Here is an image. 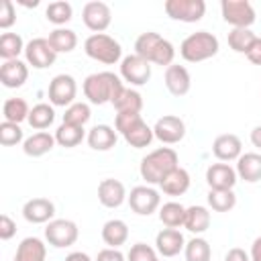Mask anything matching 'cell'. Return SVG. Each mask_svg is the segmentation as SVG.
Segmentation results:
<instances>
[{"label":"cell","instance_id":"obj_38","mask_svg":"<svg viewBox=\"0 0 261 261\" xmlns=\"http://www.w3.org/2000/svg\"><path fill=\"white\" fill-rule=\"evenodd\" d=\"M184 255H186V261H210L212 259V249H210V243L206 239L194 237L186 243Z\"/></svg>","mask_w":261,"mask_h":261},{"label":"cell","instance_id":"obj_19","mask_svg":"<svg viewBox=\"0 0 261 261\" xmlns=\"http://www.w3.org/2000/svg\"><path fill=\"white\" fill-rule=\"evenodd\" d=\"M126 188L122 181L114 179V177H106L98 184V200L102 206L106 208H118L124 200H126Z\"/></svg>","mask_w":261,"mask_h":261},{"label":"cell","instance_id":"obj_12","mask_svg":"<svg viewBox=\"0 0 261 261\" xmlns=\"http://www.w3.org/2000/svg\"><path fill=\"white\" fill-rule=\"evenodd\" d=\"M120 77L128 82L130 86H145L151 80V63L137 53L122 57L120 61Z\"/></svg>","mask_w":261,"mask_h":261},{"label":"cell","instance_id":"obj_45","mask_svg":"<svg viewBox=\"0 0 261 261\" xmlns=\"http://www.w3.org/2000/svg\"><path fill=\"white\" fill-rule=\"evenodd\" d=\"M14 234H16V222L8 214H2L0 216V239L2 241H10Z\"/></svg>","mask_w":261,"mask_h":261},{"label":"cell","instance_id":"obj_3","mask_svg":"<svg viewBox=\"0 0 261 261\" xmlns=\"http://www.w3.org/2000/svg\"><path fill=\"white\" fill-rule=\"evenodd\" d=\"M135 53L139 57L147 59L149 63L169 67L173 63V57H175V47L167 39H163L159 33L147 31V33H141L137 37V41H135Z\"/></svg>","mask_w":261,"mask_h":261},{"label":"cell","instance_id":"obj_52","mask_svg":"<svg viewBox=\"0 0 261 261\" xmlns=\"http://www.w3.org/2000/svg\"><path fill=\"white\" fill-rule=\"evenodd\" d=\"M155 261H159V259H155Z\"/></svg>","mask_w":261,"mask_h":261},{"label":"cell","instance_id":"obj_6","mask_svg":"<svg viewBox=\"0 0 261 261\" xmlns=\"http://www.w3.org/2000/svg\"><path fill=\"white\" fill-rule=\"evenodd\" d=\"M84 51L90 59L106 63V65H114L118 61H122V47L120 43L106 35V33H92L86 41H84Z\"/></svg>","mask_w":261,"mask_h":261},{"label":"cell","instance_id":"obj_33","mask_svg":"<svg viewBox=\"0 0 261 261\" xmlns=\"http://www.w3.org/2000/svg\"><path fill=\"white\" fill-rule=\"evenodd\" d=\"M53 120H55V110H53V106H49V104H45V102L35 104V106L31 108V112H29V118H27V122H29L35 130H45V128H49V126L53 124Z\"/></svg>","mask_w":261,"mask_h":261},{"label":"cell","instance_id":"obj_39","mask_svg":"<svg viewBox=\"0 0 261 261\" xmlns=\"http://www.w3.org/2000/svg\"><path fill=\"white\" fill-rule=\"evenodd\" d=\"M257 35L251 31V29H232L228 33V47L234 51V53H243L247 55L251 45L255 43Z\"/></svg>","mask_w":261,"mask_h":261},{"label":"cell","instance_id":"obj_22","mask_svg":"<svg viewBox=\"0 0 261 261\" xmlns=\"http://www.w3.org/2000/svg\"><path fill=\"white\" fill-rule=\"evenodd\" d=\"M165 88L173 96H186L192 88L190 71L184 65L171 63L169 67H165Z\"/></svg>","mask_w":261,"mask_h":261},{"label":"cell","instance_id":"obj_26","mask_svg":"<svg viewBox=\"0 0 261 261\" xmlns=\"http://www.w3.org/2000/svg\"><path fill=\"white\" fill-rule=\"evenodd\" d=\"M55 143H57L55 135H49L47 130H39V133L31 135L29 139H24L22 151L29 157H43V155H47L55 147Z\"/></svg>","mask_w":261,"mask_h":261},{"label":"cell","instance_id":"obj_10","mask_svg":"<svg viewBox=\"0 0 261 261\" xmlns=\"http://www.w3.org/2000/svg\"><path fill=\"white\" fill-rule=\"evenodd\" d=\"M128 206L139 216H149L161 208V196L151 186H135L128 194Z\"/></svg>","mask_w":261,"mask_h":261},{"label":"cell","instance_id":"obj_32","mask_svg":"<svg viewBox=\"0 0 261 261\" xmlns=\"http://www.w3.org/2000/svg\"><path fill=\"white\" fill-rule=\"evenodd\" d=\"M112 106H114L116 114H118V112L141 114V110H143V96H141L137 90H133V88H124L122 94L112 102Z\"/></svg>","mask_w":261,"mask_h":261},{"label":"cell","instance_id":"obj_50","mask_svg":"<svg viewBox=\"0 0 261 261\" xmlns=\"http://www.w3.org/2000/svg\"><path fill=\"white\" fill-rule=\"evenodd\" d=\"M65 261H92L88 253H82V251H73L65 257Z\"/></svg>","mask_w":261,"mask_h":261},{"label":"cell","instance_id":"obj_44","mask_svg":"<svg viewBox=\"0 0 261 261\" xmlns=\"http://www.w3.org/2000/svg\"><path fill=\"white\" fill-rule=\"evenodd\" d=\"M16 22V8L12 0H2L0 2V29H10Z\"/></svg>","mask_w":261,"mask_h":261},{"label":"cell","instance_id":"obj_25","mask_svg":"<svg viewBox=\"0 0 261 261\" xmlns=\"http://www.w3.org/2000/svg\"><path fill=\"white\" fill-rule=\"evenodd\" d=\"M47 257V245L39 237H27L16 247L12 261H45Z\"/></svg>","mask_w":261,"mask_h":261},{"label":"cell","instance_id":"obj_42","mask_svg":"<svg viewBox=\"0 0 261 261\" xmlns=\"http://www.w3.org/2000/svg\"><path fill=\"white\" fill-rule=\"evenodd\" d=\"M18 143H24V135H22L20 124L4 120V122L0 124V145H4V147H14V145H18Z\"/></svg>","mask_w":261,"mask_h":261},{"label":"cell","instance_id":"obj_2","mask_svg":"<svg viewBox=\"0 0 261 261\" xmlns=\"http://www.w3.org/2000/svg\"><path fill=\"white\" fill-rule=\"evenodd\" d=\"M179 157L175 153V149L171 147H159L151 153H147L143 159H141V165H139V173L141 177L147 181V186H159V181L177 165Z\"/></svg>","mask_w":261,"mask_h":261},{"label":"cell","instance_id":"obj_49","mask_svg":"<svg viewBox=\"0 0 261 261\" xmlns=\"http://www.w3.org/2000/svg\"><path fill=\"white\" fill-rule=\"evenodd\" d=\"M251 261H261V237H257L251 245Z\"/></svg>","mask_w":261,"mask_h":261},{"label":"cell","instance_id":"obj_7","mask_svg":"<svg viewBox=\"0 0 261 261\" xmlns=\"http://www.w3.org/2000/svg\"><path fill=\"white\" fill-rule=\"evenodd\" d=\"M77 237H80L77 224L67 218H53L45 226V241L55 249H65L75 245Z\"/></svg>","mask_w":261,"mask_h":261},{"label":"cell","instance_id":"obj_20","mask_svg":"<svg viewBox=\"0 0 261 261\" xmlns=\"http://www.w3.org/2000/svg\"><path fill=\"white\" fill-rule=\"evenodd\" d=\"M29 80V63L20 59H10L0 65V82L4 88H20Z\"/></svg>","mask_w":261,"mask_h":261},{"label":"cell","instance_id":"obj_43","mask_svg":"<svg viewBox=\"0 0 261 261\" xmlns=\"http://www.w3.org/2000/svg\"><path fill=\"white\" fill-rule=\"evenodd\" d=\"M157 249H153L147 243H135L126 255V261H155Z\"/></svg>","mask_w":261,"mask_h":261},{"label":"cell","instance_id":"obj_34","mask_svg":"<svg viewBox=\"0 0 261 261\" xmlns=\"http://www.w3.org/2000/svg\"><path fill=\"white\" fill-rule=\"evenodd\" d=\"M86 137V130L84 126H73V124H65L61 122L55 130V141L57 145L65 147V149H71V147H77Z\"/></svg>","mask_w":261,"mask_h":261},{"label":"cell","instance_id":"obj_17","mask_svg":"<svg viewBox=\"0 0 261 261\" xmlns=\"http://www.w3.org/2000/svg\"><path fill=\"white\" fill-rule=\"evenodd\" d=\"M22 216L31 224L51 222L53 216H55V204L49 198H31L22 206Z\"/></svg>","mask_w":261,"mask_h":261},{"label":"cell","instance_id":"obj_46","mask_svg":"<svg viewBox=\"0 0 261 261\" xmlns=\"http://www.w3.org/2000/svg\"><path fill=\"white\" fill-rule=\"evenodd\" d=\"M96 261H126V257H124L118 249H110V247H106V249H102V251L98 253Z\"/></svg>","mask_w":261,"mask_h":261},{"label":"cell","instance_id":"obj_48","mask_svg":"<svg viewBox=\"0 0 261 261\" xmlns=\"http://www.w3.org/2000/svg\"><path fill=\"white\" fill-rule=\"evenodd\" d=\"M247 59L253 63V65H261V37L255 39V43L251 45L249 53H247Z\"/></svg>","mask_w":261,"mask_h":261},{"label":"cell","instance_id":"obj_23","mask_svg":"<svg viewBox=\"0 0 261 261\" xmlns=\"http://www.w3.org/2000/svg\"><path fill=\"white\" fill-rule=\"evenodd\" d=\"M86 141L94 151H110L118 141V133L110 124H96L88 130Z\"/></svg>","mask_w":261,"mask_h":261},{"label":"cell","instance_id":"obj_37","mask_svg":"<svg viewBox=\"0 0 261 261\" xmlns=\"http://www.w3.org/2000/svg\"><path fill=\"white\" fill-rule=\"evenodd\" d=\"M206 200L214 212H228L237 206V196L232 190H208Z\"/></svg>","mask_w":261,"mask_h":261},{"label":"cell","instance_id":"obj_30","mask_svg":"<svg viewBox=\"0 0 261 261\" xmlns=\"http://www.w3.org/2000/svg\"><path fill=\"white\" fill-rule=\"evenodd\" d=\"M49 45L53 47L55 53H71L77 47V35L71 29L65 27H57L49 33Z\"/></svg>","mask_w":261,"mask_h":261},{"label":"cell","instance_id":"obj_24","mask_svg":"<svg viewBox=\"0 0 261 261\" xmlns=\"http://www.w3.org/2000/svg\"><path fill=\"white\" fill-rule=\"evenodd\" d=\"M159 188L165 196H181L190 188V173L184 167H175L159 181Z\"/></svg>","mask_w":261,"mask_h":261},{"label":"cell","instance_id":"obj_1","mask_svg":"<svg viewBox=\"0 0 261 261\" xmlns=\"http://www.w3.org/2000/svg\"><path fill=\"white\" fill-rule=\"evenodd\" d=\"M84 96L88 98L90 104H106V102H114L124 86H122V80L112 73V71H98V73H90L86 80H84Z\"/></svg>","mask_w":261,"mask_h":261},{"label":"cell","instance_id":"obj_16","mask_svg":"<svg viewBox=\"0 0 261 261\" xmlns=\"http://www.w3.org/2000/svg\"><path fill=\"white\" fill-rule=\"evenodd\" d=\"M239 175L237 169L230 167L228 163H212L206 169V184L210 190H232L237 184Z\"/></svg>","mask_w":261,"mask_h":261},{"label":"cell","instance_id":"obj_36","mask_svg":"<svg viewBox=\"0 0 261 261\" xmlns=\"http://www.w3.org/2000/svg\"><path fill=\"white\" fill-rule=\"evenodd\" d=\"M29 112H31V108H29L24 98H8V100H4V106H2L4 120L20 124L22 120L29 118Z\"/></svg>","mask_w":261,"mask_h":261},{"label":"cell","instance_id":"obj_28","mask_svg":"<svg viewBox=\"0 0 261 261\" xmlns=\"http://www.w3.org/2000/svg\"><path fill=\"white\" fill-rule=\"evenodd\" d=\"M102 241L110 249H118L120 245H124L128 241V226H126V222L120 220V218L106 220L104 226H102Z\"/></svg>","mask_w":261,"mask_h":261},{"label":"cell","instance_id":"obj_8","mask_svg":"<svg viewBox=\"0 0 261 261\" xmlns=\"http://www.w3.org/2000/svg\"><path fill=\"white\" fill-rule=\"evenodd\" d=\"M220 12L232 29H249L255 22V8L249 0H222Z\"/></svg>","mask_w":261,"mask_h":261},{"label":"cell","instance_id":"obj_11","mask_svg":"<svg viewBox=\"0 0 261 261\" xmlns=\"http://www.w3.org/2000/svg\"><path fill=\"white\" fill-rule=\"evenodd\" d=\"M75 94H77V84H75V77L69 73H59L49 82L47 96L53 106H71L75 100Z\"/></svg>","mask_w":261,"mask_h":261},{"label":"cell","instance_id":"obj_21","mask_svg":"<svg viewBox=\"0 0 261 261\" xmlns=\"http://www.w3.org/2000/svg\"><path fill=\"white\" fill-rule=\"evenodd\" d=\"M184 247L186 239L177 228H163L155 237V249L163 257H175L179 255V251H184Z\"/></svg>","mask_w":261,"mask_h":261},{"label":"cell","instance_id":"obj_14","mask_svg":"<svg viewBox=\"0 0 261 261\" xmlns=\"http://www.w3.org/2000/svg\"><path fill=\"white\" fill-rule=\"evenodd\" d=\"M24 59L35 69H45V67H51L55 63L57 53L49 45V39L37 37V39H31L27 43V47H24Z\"/></svg>","mask_w":261,"mask_h":261},{"label":"cell","instance_id":"obj_40","mask_svg":"<svg viewBox=\"0 0 261 261\" xmlns=\"http://www.w3.org/2000/svg\"><path fill=\"white\" fill-rule=\"evenodd\" d=\"M71 16H73V8H71V4L65 2V0L51 2V4L45 8V18H47L51 24H57V27L69 22Z\"/></svg>","mask_w":261,"mask_h":261},{"label":"cell","instance_id":"obj_29","mask_svg":"<svg viewBox=\"0 0 261 261\" xmlns=\"http://www.w3.org/2000/svg\"><path fill=\"white\" fill-rule=\"evenodd\" d=\"M210 210L206 208V206H190L188 210H186V222H184V226L192 232V234H196V237H200L202 232H206L208 228H210Z\"/></svg>","mask_w":261,"mask_h":261},{"label":"cell","instance_id":"obj_31","mask_svg":"<svg viewBox=\"0 0 261 261\" xmlns=\"http://www.w3.org/2000/svg\"><path fill=\"white\" fill-rule=\"evenodd\" d=\"M186 206L179 202H165L159 208V220L163 222L165 228H179L186 222Z\"/></svg>","mask_w":261,"mask_h":261},{"label":"cell","instance_id":"obj_47","mask_svg":"<svg viewBox=\"0 0 261 261\" xmlns=\"http://www.w3.org/2000/svg\"><path fill=\"white\" fill-rule=\"evenodd\" d=\"M224 261H251V255L245 249H241V247H232L224 255Z\"/></svg>","mask_w":261,"mask_h":261},{"label":"cell","instance_id":"obj_4","mask_svg":"<svg viewBox=\"0 0 261 261\" xmlns=\"http://www.w3.org/2000/svg\"><path fill=\"white\" fill-rule=\"evenodd\" d=\"M114 128L116 133L122 135V139L133 147V149H145L151 145L155 139L153 128L143 120L141 114L133 112H118L114 118Z\"/></svg>","mask_w":261,"mask_h":261},{"label":"cell","instance_id":"obj_27","mask_svg":"<svg viewBox=\"0 0 261 261\" xmlns=\"http://www.w3.org/2000/svg\"><path fill=\"white\" fill-rule=\"evenodd\" d=\"M237 175L247 184H255L261 179V155L259 153H243L237 159Z\"/></svg>","mask_w":261,"mask_h":261},{"label":"cell","instance_id":"obj_18","mask_svg":"<svg viewBox=\"0 0 261 261\" xmlns=\"http://www.w3.org/2000/svg\"><path fill=\"white\" fill-rule=\"evenodd\" d=\"M212 153L218 161L226 163V161H237L241 155H243V143L237 135L232 133H224V135H218L212 143Z\"/></svg>","mask_w":261,"mask_h":261},{"label":"cell","instance_id":"obj_5","mask_svg":"<svg viewBox=\"0 0 261 261\" xmlns=\"http://www.w3.org/2000/svg\"><path fill=\"white\" fill-rule=\"evenodd\" d=\"M218 39L208 31H196L188 35L179 45V55L190 63H200L218 53Z\"/></svg>","mask_w":261,"mask_h":261},{"label":"cell","instance_id":"obj_13","mask_svg":"<svg viewBox=\"0 0 261 261\" xmlns=\"http://www.w3.org/2000/svg\"><path fill=\"white\" fill-rule=\"evenodd\" d=\"M82 20L84 24L94 31V33H104L110 22H112V10L106 2H100V0H92V2H86L84 8H82Z\"/></svg>","mask_w":261,"mask_h":261},{"label":"cell","instance_id":"obj_9","mask_svg":"<svg viewBox=\"0 0 261 261\" xmlns=\"http://www.w3.org/2000/svg\"><path fill=\"white\" fill-rule=\"evenodd\" d=\"M165 14L179 22H198L206 12L204 0H165Z\"/></svg>","mask_w":261,"mask_h":261},{"label":"cell","instance_id":"obj_35","mask_svg":"<svg viewBox=\"0 0 261 261\" xmlns=\"http://www.w3.org/2000/svg\"><path fill=\"white\" fill-rule=\"evenodd\" d=\"M24 43H22V37L18 33H2L0 37V57L4 61H10V59H18V55L24 51Z\"/></svg>","mask_w":261,"mask_h":261},{"label":"cell","instance_id":"obj_15","mask_svg":"<svg viewBox=\"0 0 261 261\" xmlns=\"http://www.w3.org/2000/svg\"><path fill=\"white\" fill-rule=\"evenodd\" d=\"M153 135L163 145H175L186 137V122L175 114H165L155 122Z\"/></svg>","mask_w":261,"mask_h":261},{"label":"cell","instance_id":"obj_51","mask_svg":"<svg viewBox=\"0 0 261 261\" xmlns=\"http://www.w3.org/2000/svg\"><path fill=\"white\" fill-rule=\"evenodd\" d=\"M251 143H253V147L261 149V124L251 130Z\"/></svg>","mask_w":261,"mask_h":261},{"label":"cell","instance_id":"obj_41","mask_svg":"<svg viewBox=\"0 0 261 261\" xmlns=\"http://www.w3.org/2000/svg\"><path fill=\"white\" fill-rule=\"evenodd\" d=\"M92 116V110L86 102H73L71 106L65 108L63 114V122L65 124H73V126H84Z\"/></svg>","mask_w":261,"mask_h":261}]
</instances>
